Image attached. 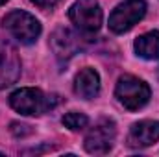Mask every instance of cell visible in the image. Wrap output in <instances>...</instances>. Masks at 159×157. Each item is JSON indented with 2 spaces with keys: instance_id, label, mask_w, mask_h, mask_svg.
<instances>
[{
  "instance_id": "obj_1",
  "label": "cell",
  "mask_w": 159,
  "mask_h": 157,
  "mask_svg": "<svg viewBox=\"0 0 159 157\" xmlns=\"http://www.w3.org/2000/svg\"><path fill=\"white\" fill-rule=\"evenodd\" d=\"M9 104L15 111H19L20 115H43L48 109H52L57 104L56 96H46L39 89H32V87H22L17 89L11 96H9Z\"/></svg>"
},
{
  "instance_id": "obj_2",
  "label": "cell",
  "mask_w": 159,
  "mask_h": 157,
  "mask_svg": "<svg viewBox=\"0 0 159 157\" xmlns=\"http://www.w3.org/2000/svg\"><path fill=\"white\" fill-rule=\"evenodd\" d=\"M115 94H117L119 102L126 109L137 111L150 100V87L143 79L126 74V76H122L119 79Z\"/></svg>"
},
{
  "instance_id": "obj_3",
  "label": "cell",
  "mask_w": 159,
  "mask_h": 157,
  "mask_svg": "<svg viewBox=\"0 0 159 157\" xmlns=\"http://www.w3.org/2000/svg\"><path fill=\"white\" fill-rule=\"evenodd\" d=\"M4 28L17 41L24 43V44H32L41 34L39 20L35 17H32L30 13L22 11V9L9 11L4 17Z\"/></svg>"
},
{
  "instance_id": "obj_4",
  "label": "cell",
  "mask_w": 159,
  "mask_h": 157,
  "mask_svg": "<svg viewBox=\"0 0 159 157\" xmlns=\"http://www.w3.org/2000/svg\"><path fill=\"white\" fill-rule=\"evenodd\" d=\"M69 19L83 34H94L102 26V9L96 0H76L69 9Z\"/></svg>"
},
{
  "instance_id": "obj_5",
  "label": "cell",
  "mask_w": 159,
  "mask_h": 157,
  "mask_svg": "<svg viewBox=\"0 0 159 157\" xmlns=\"http://www.w3.org/2000/svg\"><path fill=\"white\" fill-rule=\"evenodd\" d=\"M146 13L144 0H124L119 4L109 17V30L113 34H124L133 28Z\"/></svg>"
},
{
  "instance_id": "obj_6",
  "label": "cell",
  "mask_w": 159,
  "mask_h": 157,
  "mask_svg": "<svg viewBox=\"0 0 159 157\" xmlns=\"http://www.w3.org/2000/svg\"><path fill=\"white\" fill-rule=\"evenodd\" d=\"M115 137H117V128H115V122L109 120V118H102L85 137V150L93 155H106L111 148H113V142H115Z\"/></svg>"
},
{
  "instance_id": "obj_7",
  "label": "cell",
  "mask_w": 159,
  "mask_h": 157,
  "mask_svg": "<svg viewBox=\"0 0 159 157\" xmlns=\"http://www.w3.org/2000/svg\"><path fill=\"white\" fill-rule=\"evenodd\" d=\"M19 76H20V61L17 50L9 43L0 41V89L15 83Z\"/></svg>"
},
{
  "instance_id": "obj_8",
  "label": "cell",
  "mask_w": 159,
  "mask_h": 157,
  "mask_svg": "<svg viewBox=\"0 0 159 157\" xmlns=\"http://www.w3.org/2000/svg\"><path fill=\"white\" fill-rule=\"evenodd\" d=\"M159 141V122L157 120H141L131 126L128 135L129 148H146Z\"/></svg>"
},
{
  "instance_id": "obj_9",
  "label": "cell",
  "mask_w": 159,
  "mask_h": 157,
  "mask_svg": "<svg viewBox=\"0 0 159 157\" xmlns=\"http://www.w3.org/2000/svg\"><path fill=\"white\" fill-rule=\"evenodd\" d=\"M74 91L76 94L85 98V100H91L98 94L100 91V76L94 69H83L80 70L76 79H74Z\"/></svg>"
},
{
  "instance_id": "obj_10",
  "label": "cell",
  "mask_w": 159,
  "mask_h": 157,
  "mask_svg": "<svg viewBox=\"0 0 159 157\" xmlns=\"http://www.w3.org/2000/svg\"><path fill=\"white\" fill-rule=\"evenodd\" d=\"M52 46H54V52L59 59H69L74 52H76V43L74 37L69 30L65 28H59L54 35H52Z\"/></svg>"
},
{
  "instance_id": "obj_11",
  "label": "cell",
  "mask_w": 159,
  "mask_h": 157,
  "mask_svg": "<svg viewBox=\"0 0 159 157\" xmlns=\"http://www.w3.org/2000/svg\"><path fill=\"white\" fill-rule=\"evenodd\" d=\"M135 52L144 59H159V32H148L135 41Z\"/></svg>"
},
{
  "instance_id": "obj_12",
  "label": "cell",
  "mask_w": 159,
  "mask_h": 157,
  "mask_svg": "<svg viewBox=\"0 0 159 157\" xmlns=\"http://www.w3.org/2000/svg\"><path fill=\"white\" fill-rule=\"evenodd\" d=\"M87 122H89V118L85 117L83 113H78V111H70V113H67V115L63 117V124H65L69 129H72V131L83 129V128L87 126Z\"/></svg>"
},
{
  "instance_id": "obj_13",
  "label": "cell",
  "mask_w": 159,
  "mask_h": 157,
  "mask_svg": "<svg viewBox=\"0 0 159 157\" xmlns=\"http://www.w3.org/2000/svg\"><path fill=\"white\" fill-rule=\"evenodd\" d=\"M32 2L39 7H52V6L57 4V0H32Z\"/></svg>"
},
{
  "instance_id": "obj_14",
  "label": "cell",
  "mask_w": 159,
  "mask_h": 157,
  "mask_svg": "<svg viewBox=\"0 0 159 157\" xmlns=\"http://www.w3.org/2000/svg\"><path fill=\"white\" fill-rule=\"evenodd\" d=\"M6 2H7V0H0V6H2V4H6Z\"/></svg>"
}]
</instances>
